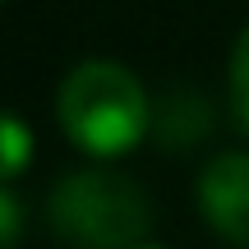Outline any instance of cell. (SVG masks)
Segmentation results:
<instances>
[{"mask_svg":"<svg viewBox=\"0 0 249 249\" xmlns=\"http://www.w3.org/2000/svg\"><path fill=\"white\" fill-rule=\"evenodd\" d=\"M194 198L217 240L249 249V152L231 148L208 157V166L198 171Z\"/></svg>","mask_w":249,"mask_h":249,"instance_id":"3","label":"cell"},{"mask_svg":"<svg viewBox=\"0 0 249 249\" xmlns=\"http://www.w3.org/2000/svg\"><path fill=\"white\" fill-rule=\"evenodd\" d=\"M0 5H5V0H0Z\"/></svg>","mask_w":249,"mask_h":249,"instance_id":"8","label":"cell"},{"mask_svg":"<svg viewBox=\"0 0 249 249\" xmlns=\"http://www.w3.org/2000/svg\"><path fill=\"white\" fill-rule=\"evenodd\" d=\"M23 240V203L9 194V185H0V249H18Z\"/></svg>","mask_w":249,"mask_h":249,"instance_id":"6","label":"cell"},{"mask_svg":"<svg viewBox=\"0 0 249 249\" xmlns=\"http://www.w3.org/2000/svg\"><path fill=\"white\" fill-rule=\"evenodd\" d=\"M55 120L65 139L97 161L134 152L152 129V97L120 60H79L60 79Z\"/></svg>","mask_w":249,"mask_h":249,"instance_id":"1","label":"cell"},{"mask_svg":"<svg viewBox=\"0 0 249 249\" xmlns=\"http://www.w3.org/2000/svg\"><path fill=\"white\" fill-rule=\"evenodd\" d=\"M134 249H166V245H152V240H143V245H134Z\"/></svg>","mask_w":249,"mask_h":249,"instance_id":"7","label":"cell"},{"mask_svg":"<svg viewBox=\"0 0 249 249\" xmlns=\"http://www.w3.org/2000/svg\"><path fill=\"white\" fill-rule=\"evenodd\" d=\"M46 226L65 249H134L152 226V203L129 176L83 166L51 185Z\"/></svg>","mask_w":249,"mask_h":249,"instance_id":"2","label":"cell"},{"mask_svg":"<svg viewBox=\"0 0 249 249\" xmlns=\"http://www.w3.org/2000/svg\"><path fill=\"white\" fill-rule=\"evenodd\" d=\"M28 166H33V129L23 116L0 111V185L18 180Z\"/></svg>","mask_w":249,"mask_h":249,"instance_id":"4","label":"cell"},{"mask_svg":"<svg viewBox=\"0 0 249 249\" xmlns=\"http://www.w3.org/2000/svg\"><path fill=\"white\" fill-rule=\"evenodd\" d=\"M231 111L240 120V129L249 134V23L231 46Z\"/></svg>","mask_w":249,"mask_h":249,"instance_id":"5","label":"cell"}]
</instances>
